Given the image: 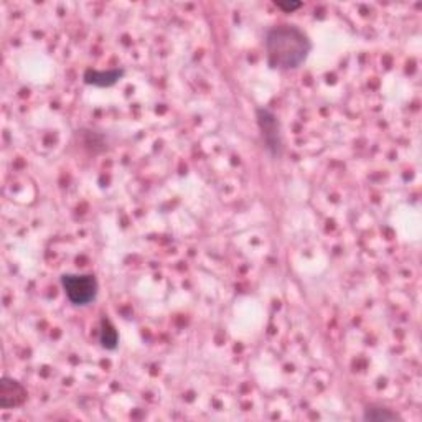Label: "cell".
<instances>
[{"mask_svg":"<svg viewBox=\"0 0 422 422\" xmlns=\"http://www.w3.org/2000/svg\"><path fill=\"white\" fill-rule=\"evenodd\" d=\"M265 51L274 70L291 71L309 58L312 41L309 35L296 25H279L265 35Z\"/></svg>","mask_w":422,"mask_h":422,"instance_id":"cell-1","label":"cell"},{"mask_svg":"<svg viewBox=\"0 0 422 422\" xmlns=\"http://www.w3.org/2000/svg\"><path fill=\"white\" fill-rule=\"evenodd\" d=\"M61 286L73 305L84 307L96 301L99 284L91 274H65L61 276Z\"/></svg>","mask_w":422,"mask_h":422,"instance_id":"cell-2","label":"cell"},{"mask_svg":"<svg viewBox=\"0 0 422 422\" xmlns=\"http://www.w3.org/2000/svg\"><path fill=\"white\" fill-rule=\"evenodd\" d=\"M256 119H258V126H259L261 136H263L265 149H268V152L272 155V157H281L284 150V142H282L281 124H279L277 116L271 111V109L259 107L258 111H256Z\"/></svg>","mask_w":422,"mask_h":422,"instance_id":"cell-3","label":"cell"},{"mask_svg":"<svg viewBox=\"0 0 422 422\" xmlns=\"http://www.w3.org/2000/svg\"><path fill=\"white\" fill-rule=\"evenodd\" d=\"M27 400V390L20 383L12 378H2L0 383V406L4 409H11V407L20 406Z\"/></svg>","mask_w":422,"mask_h":422,"instance_id":"cell-4","label":"cell"},{"mask_svg":"<svg viewBox=\"0 0 422 422\" xmlns=\"http://www.w3.org/2000/svg\"><path fill=\"white\" fill-rule=\"evenodd\" d=\"M124 76V70H109V71H84V83L91 84L96 88H111Z\"/></svg>","mask_w":422,"mask_h":422,"instance_id":"cell-5","label":"cell"},{"mask_svg":"<svg viewBox=\"0 0 422 422\" xmlns=\"http://www.w3.org/2000/svg\"><path fill=\"white\" fill-rule=\"evenodd\" d=\"M99 341H101L103 348L116 350L119 345V334H117L116 327L111 324V320H101V330H99Z\"/></svg>","mask_w":422,"mask_h":422,"instance_id":"cell-6","label":"cell"},{"mask_svg":"<svg viewBox=\"0 0 422 422\" xmlns=\"http://www.w3.org/2000/svg\"><path fill=\"white\" fill-rule=\"evenodd\" d=\"M364 421H373V422H388V421H400L401 417L397 412L388 409L383 406H369L364 409L363 414Z\"/></svg>","mask_w":422,"mask_h":422,"instance_id":"cell-7","label":"cell"},{"mask_svg":"<svg viewBox=\"0 0 422 422\" xmlns=\"http://www.w3.org/2000/svg\"><path fill=\"white\" fill-rule=\"evenodd\" d=\"M276 6L279 8H282L284 12H294L297 11V8L302 7L301 2H276Z\"/></svg>","mask_w":422,"mask_h":422,"instance_id":"cell-8","label":"cell"}]
</instances>
